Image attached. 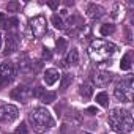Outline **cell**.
<instances>
[{"mask_svg":"<svg viewBox=\"0 0 134 134\" xmlns=\"http://www.w3.org/2000/svg\"><path fill=\"white\" fill-rule=\"evenodd\" d=\"M30 30L33 33V36L36 38H41L43 35H46L47 32V21L44 16H35L32 21H30Z\"/></svg>","mask_w":134,"mask_h":134,"instance_id":"5","label":"cell"},{"mask_svg":"<svg viewBox=\"0 0 134 134\" xmlns=\"http://www.w3.org/2000/svg\"><path fill=\"white\" fill-rule=\"evenodd\" d=\"M18 24H19L18 18H11V19H8V29H16Z\"/></svg>","mask_w":134,"mask_h":134,"instance_id":"28","label":"cell"},{"mask_svg":"<svg viewBox=\"0 0 134 134\" xmlns=\"http://www.w3.org/2000/svg\"><path fill=\"white\" fill-rule=\"evenodd\" d=\"M0 47H2V35H0Z\"/></svg>","mask_w":134,"mask_h":134,"instance_id":"35","label":"cell"},{"mask_svg":"<svg viewBox=\"0 0 134 134\" xmlns=\"http://www.w3.org/2000/svg\"><path fill=\"white\" fill-rule=\"evenodd\" d=\"M71 82H73V76L71 74H63L62 76V81H60V90H66L70 85H71Z\"/></svg>","mask_w":134,"mask_h":134,"instance_id":"17","label":"cell"},{"mask_svg":"<svg viewBox=\"0 0 134 134\" xmlns=\"http://www.w3.org/2000/svg\"><path fill=\"white\" fill-rule=\"evenodd\" d=\"M27 132H29L27 125H25V123H21V125L18 126V129H16V132H14V134H27Z\"/></svg>","mask_w":134,"mask_h":134,"instance_id":"26","label":"cell"},{"mask_svg":"<svg viewBox=\"0 0 134 134\" xmlns=\"http://www.w3.org/2000/svg\"><path fill=\"white\" fill-rule=\"evenodd\" d=\"M114 95H115V98L120 99V101H125V103L132 101V77L123 79V81L115 87Z\"/></svg>","mask_w":134,"mask_h":134,"instance_id":"4","label":"cell"},{"mask_svg":"<svg viewBox=\"0 0 134 134\" xmlns=\"http://www.w3.org/2000/svg\"><path fill=\"white\" fill-rule=\"evenodd\" d=\"M87 112H88L90 115H95V114H98V110H96V107H88V109H87Z\"/></svg>","mask_w":134,"mask_h":134,"instance_id":"34","label":"cell"},{"mask_svg":"<svg viewBox=\"0 0 134 134\" xmlns=\"http://www.w3.org/2000/svg\"><path fill=\"white\" fill-rule=\"evenodd\" d=\"M58 77H60V74H58V71L55 70V68H49V70H46L44 71V76H43V79H44V84L46 85H54L57 81H58Z\"/></svg>","mask_w":134,"mask_h":134,"instance_id":"12","label":"cell"},{"mask_svg":"<svg viewBox=\"0 0 134 134\" xmlns=\"http://www.w3.org/2000/svg\"><path fill=\"white\" fill-rule=\"evenodd\" d=\"M87 16L88 18H92V19H99V18H103L104 16V13H106V10L101 7V5H96V3H90L88 7H87Z\"/></svg>","mask_w":134,"mask_h":134,"instance_id":"11","label":"cell"},{"mask_svg":"<svg viewBox=\"0 0 134 134\" xmlns=\"http://www.w3.org/2000/svg\"><path fill=\"white\" fill-rule=\"evenodd\" d=\"M16 74V70H14V63L13 62H3L0 65V76H3L7 79H13Z\"/></svg>","mask_w":134,"mask_h":134,"instance_id":"10","label":"cell"},{"mask_svg":"<svg viewBox=\"0 0 134 134\" xmlns=\"http://www.w3.org/2000/svg\"><path fill=\"white\" fill-rule=\"evenodd\" d=\"M18 46H19V41H18L16 33H8L7 38H5V51H3V54L5 55L14 54L18 51Z\"/></svg>","mask_w":134,"mask_h":134,"instance_id":"8","label":"cell"},{"mask_svg":"<svg viewBox=\"0 0 134 134\" xmlns=\"http://www.w3.org/2000/svg\"><path fill=\"white\" fill-rule=\"evenodd\" d=\"M32 96V92L30 88H27L25 85H19L16 87L13 92H11V98L16 99V101H21V103H27V99Z\"/></svg>","mask_w":134,"mask_h":134,"instance_id":"7","label":"cell"},{"mask_svg":"<svg viewBox=\"0 0 134 134\" xmlns=\"http://www.w3.org/2000/svg\"><path fill=\"white\" fill-rule=\"evenodd\" d=\"M66 65H77L79 63V52L77 49H71L68 52V55H66Z\"/></svg>","mask_w":134,"mask_h":134,"instance_id":"16","label":"cell"},{"mask_svg":"<svg viewBox=\"0 0 134 134\" xmlns=\"http://www.w3.org/2000/svg\"><path fill=\"white\" fill-rule=\"evenodd\" d=\"M44 93H46V88H44V87H41V85L35 87V88H33V92H32V95H33L35 98H38V99H41Z\"/></svg>","mask_w":134,"mask_h":134,"instance_id":"24","label":"cell"},{"mask_svg":"<svg viewBox=\"0 0 134 134\" xmlns=\"http://www.w3.org/2000/svg\"><path fill=\"white\" fill-rule=\"evenodd\" d=\"M10 82H11L10 79H7V77H3V76H0V90H2L3 87H7Z\"/></svg>","mask_w":134,"mask_h":134,"instance_id":"31","label":"cell"},{"mask_svg":"<svg viewBox=\"0 0 134 134\" xmlns=\"http://www.w3.org/2000/svg\"><path fill=\"white\" fill-rule=\"evenodd\" d=\"M131 58H132V52H131V51H129V52H126V54L121 57L120 68H121L123 71H128V70L131 68Z\"/></svg>","mask_w":134,"mask_h":134,"instance_id":"15","label":"cell"},{"mask_svg":"<svg viewBox=\"0 0 134 134\" xmlns=\"http://www.w3.org/2000/svg\"><path fill=\"white\" fill-rule=\"evenodd\" d=\"M96 103H98L99 106H103V107H107V106H109V96H107V93H106V92L98 93V95H96Z\"/></svg>","mask_w":134,"mask_h":134,"instance_id":"20","label":"cell"},{"mask_svg":"<svg viewBox=\"0 0 134 134\" xmlns=\"http://www.w3.org/2000/svg\"><path fill=\"white\" fill-rule=\"evenodd\" d=\"M66 46H68V41H66L65 38H58V40L55 41V47H57V52H58V54L65 52V51H66Z\"/></svg>","mask_w":134,"mask_h":134,"instance_id":"22","label":"cell"},{"mask_svg":"<svg viewBox=\"0 0 134 134\" xmlns=\"http://www.w3.org/2000/svg\"><path fill=\"white\" fill-rule=\"evenodd\" d=\"M51 22H52V25H54L57 30H63V29H65V22H63V19H62L58 14H54V16L51 18Z\"/></svg>","mask_w":134,"mask_h":134,"instance_id":"18","label":"cell"},{"mask_svg":"<svg viewBox=\"0 0 134 134\" xmlns=\"http://www.w3.org/2000/svg\"><path fill=\"white\" fill-rule=\"evenodd\" d=\"M82 134H90V132H82Z\"/></svg>","mask_w":134,"mask_h":134,"instance_id":"36","label":"cell"},{"mask_svg":"<svg viewBox=\"0 0 134 134\" xmlns=\"http://www.w3.org/2000/svg\"><path fill=\"white\" fill-rule=\"evenodd\" d=\"M99 32H101L103 36H109V35H112L115 32V25L114 24H103L101 29H99Z\"/></svg>","mask_w":134,"mask_h":134,"instance_id":"19","label":"cell"},{"mask_svg":"<svg viewBox=\"0 0 134 134\" xmlns=\"http://www.w3.org/2000/svg\"><path fill=\"white\" fill-rule=\"evenodd\" d=\"M0 27H2V29H8V19L5 18L3 13H0Z\"/></svg>","mask_w":134,"mask_h":134,"instance_id":"27","label":"cell"},{"mask_svg":"<svg viewBox=\"0 0 134 134\" xmlns=\"http://www.w3.org/2000/svg\"><path fill=\"white\" fill-rule=\"evenodd\" d=\"M112 79H114V74L109 73V71H98V73L93 76V81H95V84H96L98 87H106V85H109V84L112 82Z\"/></svg>","mask_w":134,"mask_h":134,"instance_id":"9","label":"cell"},{"mask_svg":"<svg viewBox=\"0 0 134 134\" xmlns=\"http://www.w3.org/2000/svg\"><path fill=\"white\" fill-rule=\"evenodd\" d=\"M65 118H66V121L71 123V126H79V125L82 123V117H81V114H77L76 110L68 112V114L65 115Z\"/></svg>","mask_w":134,"mask_h":134,"instance_id":"14","label":"cell"},{"mask_svg":"<svg viewBox=\"0 0 134 134\" xmlns=\"http://www.w3.org/2000/svg\"><path fill=\"white\" fill-rule=\"evenodd\" d=\"M125 32H126V41H128V43H131V41H132V38H131V30H129V27H126V29H125Z\"/></svg>","mask_w":134,"mask_h":134,"instance_id":"32","label":"cell"},{"mask_svg":"<svg viewBox=\"0 0 134 134\" xmlns=\"http://www.w3.org/2000/svg\"><path fill=\"white\" fill-rule=\"evenodd\" d=\"M18 117H19V110H18L16 106H13V104H3V106H0V120H2V121L11 123Z\"/></svg>","mask_w":134,"mask_h":134,"instance_id":"6","label":"cell"},{"mask_svg":"<svg viewBox=\"0 0 134 134\" xmlns=\"http://www.w3.org/2000/svg\"><path fill=\"white\" fill-rule=\"evenodd\" d=\"M79 95H81L84 99H90V98H92V95H93V85H92V84H88V82L82 84V85L79 87Z\"/></svg>","mask_w":134,"mask_h":134,"instance_id":"13","label":"cell"},{"mask_svg":"<svg viewBox=\"0 0 134 134\" xmlns=\"http://www.w3.org/2000/svg\"><path fill=\"white\" fill-rule=\"evenodd\" d=\"M55 99H57V95H55L54 92H46V93L43 95V98H41V101H43L44 104H52Z\"/></svg>","mask_w":134,"mask_h":134,"instance_id":"21","label":"cell"},{"mask_svg":"<svg viewBox=\"0 0 134 134\" xmlns=\"http://www.w3.org/2000/svg\"><path fill=\"white\" fill-rule=\"evenodd\" d=\"M43 57H44V58H47V60H49V58H52V54L49 52V49H44V52H43Z\"/></svg>","mask_w":134,"mask_h":134,"instance_id":"33","label":"cell"},{"mask_svg":"<svg viewBox=\"0 0 134 134\" xmlns=\"http://www.w3.org/2000/svg\"><path fill=\"white\" fill-rule=\"evenodd\" d=\"M7 8H8V13H16V11L21 8V3H19V2H10Z\"/></svg>","mask_w":134,"mask_h":134,"instance_id":"25","label":"cell"},{"mask_svg":"<svg viewBox=\"0 0 134 134\" xmlns=\"http://www.w3.org/2000/svg\"><path fill=\"white\" fill-rule=\"evenodd\" d=\"M107 121H109V126L120 134L131 132L132 129V115H131V110H126V109H112Z\"/></svg>","mask_w":134,"mask_h":134,"instance_id":"1","label":"cell"},{"mask_svg":"<svg viewBox=\"0 0 134 134\" xmlns=\"http://www.w3.org/2000/svg\"><path fill=\"white\" fill-rule=\"evenodd\" d=\"M117 51V46L109 43V41H104V40H96L90 44V57L93 62H104L107 60L109 57H112Z\"/></svg>","mask_w":134,"mask_h":134,"instance_id":"3","label":"cell"},{"mask_svg":"<svg viewBox=\"0 0 134 134\" xmlns=\"http://www.w3.org/2000/svg\"><path fill=\"white\" fill-rule=\"evenodd\" d=\"M19 70H21L22 73H29V71H32V63H30L27 58H24V60L19 63Z\"/></svg>","mask_w":134,"mask_h":134,"instance_id":"23","label":"cell"},{"mask_svg":"<svg viewBox=\"0 0 134 134\" xmlns=\"http://www.w3.org/2000/svg\"><path fill=\"white\" fill-rule=\"evenodd\" d=\"M58 5H60L58 0H51V2H47V7H49L51 10H57V8H58Z\"/></svg>","mask_w":134,"mask_h":134,"instance_id":"30","label":"cell"},{"mask_svg":"<svg viewBox=\"0 0 134 134\" xmlns=\"http://www.w3.org/2000/svg\"><path fill=\"white\" fill-rule=\"evenodd\" d=\"M29 121L33 126V131L43 134L46 131H49L54 126V118L51 115V112L44 107H36L30 112L29 115Z\"/></svg>","mask_w":134,"mask_h":134,"instance_id":"2","label":"cell"},{"mask_svg":"<svg viewBox=\"0 0 134 134\" xmlns=\"http://www.w3.org/2000/svg\"><path fill=\"white\" fill-rule=\"evenodd\" d=\"M120 8H121V5H114V10H112V13H110V16L114 18V19H117L118 18V11H120Z\"/></svg>","mask_w":134,"mask_h":134,"instance_id":"29","label":"cell"}]
</instances>
